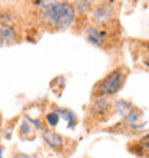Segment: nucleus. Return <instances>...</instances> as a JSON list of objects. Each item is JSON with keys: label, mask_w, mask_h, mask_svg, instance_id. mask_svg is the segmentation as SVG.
Segmentation results:
<instances>
[{"label": "nucleus", "mask_w": 149, "mask_h": 158, "mask_svg": "<svg viewBox=\"0 0 149 158\" xmlns=\"http://www.w3.org/2000/svg\"><path fill=\"white\" fill-rule=\"evenodd\" d=\"M40 7V20L50 30L67 29L74 20V7L67 2H36Z\"/></svg>", "instance_id": "f257e3e1"}, {"label": "nucleus", "mask_w": 149, "mask_h": 158, "mask_svg": "<svg viewBox=\"0 0 149 158\" xmlns=\"http://www.w3.org/2000/svg\"><path fill=\"white\" fill-rule=\"evenodd\" d=\"M126 76H128L126 68H116L115 71H112L109 75H106L103 79H100L99 82L96 83L93 91H92V98L95 99L96 96L102 98V96H109L116 94L122 88Z\"/></svg>", "instance_id": "f03ea898"}, {"label": "nucleus", "mask_w": 149, "mask_h": 158, "mask_svg": "<svg viewBox=\"0 0 149 158\" xmlns=\"http://www.w3.org/2000/svg\"><path fill=\"white\" fill-rule=\"evenodd\" d=\"M85 36H86L87 42L92 43L95 46H99V48H103L105 43H108V32L103 30L102 27H95V26H91L87 27L86 32H85Z\"/></svg>", "instance_id": "7ed1b4c3"}, {"label": "nucleus", "mask_w": 149, "mask_h": 158, "mask_svg": "<svg viewBox=\"0 0 149 158\" xmlns=\"http://www.w3.org/2000/svg\"><path fill=\"white\" fill-rule=\"evenodd\" d=\"M112 104L111 99L106 98V96H102V98H95L93 104L91 105V115H93L95 118H103L109 114V109H111Z\"/></svg>", "instance_id": "20e7f679"}, {"label": "nucleus", "mask_w": 149, "mask_h": 158, "mask_svg": "<svg viewBox=\"0 0 149 158\" xmlns=\"http://www.w3.org/2000/svg\"><path fill=\"white\" fill-rule=\"evenodd\" d=\"M115 16V7L113 3H102L93 10V20L98 23H105L109 22Z\"/></svg>", "instance_id": "39448f33"}, {"label": "nucleus", "mask_w": 149, "mask_h": 158, "mask_svg": "<svg viewBox=\"0 0 149 158\" xmlns=\"http://www.w3.org/2000/svg\"><path fill=\"white\" fill-rule=\"evenodd\" d=\"M42 137H43L45 142L52 150L59 151L65 147V138H63L60 134L56 132V131H53V129H43Z\"/></svg>", "instance_id": "423d86ee"}, {"label": "nucleus", "mask_w": 149, "mask_h": 158, "mask_svg": "<svg viewBox=\"0 0 149 158\" xmlns=\"http://www.w3.org/2000/svg\"><path fill=\"white\" fill-rule=\"evenodd\" d=\"M19 39L17 30L13 25H0V46H9L16 43Z\"/></svg>", "instance_id": "0eeeda50"}, {"label": "nucleus", "mask_w": 149, "mask_h": 158, "mask_svg": "<svg viewBox=\"0 0 149 158\" xmlns=\"http://www.w3.org/2000/svg\"><path fill=\"white\" fill-rule=\"evenodd\" d=\"M142 117V112H141V109H138V108H133L131 109L126 115H125V122H128V124H136L138 121L141 119Z\"/></svg>", "instance_id": "6e6552de"}, {"label": "nucleus", "mask_w": 149, "mask_h": 158, "mask_svg": "<svg viewBox=\"0 0 149 158\" xmlns=\"http://www.w3.org/2000/svg\"><path fill=\"white\" fill-rule=\"evenodd\" d=\"M116 109H118L119 114L126 115V114L132 109V104H131V102H126V101H119V102H116Z\"/></svg>", "instance_id": "1a4fd4ad"}, {"label": "nucleus", "mask_w": 149, "mask_h": 158, "mask_svg": "<svg viewBox=\"0 0 149 158\" xmlns=\"http://www.w3.org/2000/svg\"><path fill=\"white\" fill-rule=\"evenodd\" d=\"M58 114H60V115H63V118L66 121H69V125H73V122H76V115H74L73 112H70L69 109H58L56 111Z\"/></svg>", "instance_id": "9d476101"}, {"label": "nucleus", "mask_w": 149, "mask_h": 158, "mask_svg": "<svg viewBox=\"0 0 149 158\" xmlns=\"http://www.w3.org/2000/svg\"><path fill=\"white\" fill-rule=\"evenodd\" d=\"M46 122L49 127H56L59 122V114L58 112H50L47 114V117H46Z\"/></svg>", "instance_id": "9b49d317"}, {"label": "nucleus", "mask_w": 149, "mask_h": 158, "mask_svg": "<svg viewBox=\"0 0 149 158\" xmlns=\"http://www.w3.org/2000/svg\"><path fill=\"white\" fill-rule=\"evenodd\" d=\"M19 131H20V135H22V137H26V135L29 137V134L32 132L30 124L27 122V121H23V122H22V127H20V129H19Z\"/></svg>", "instance_id": "f8f14e48"}, {"label": "nucleus", "mask_w": 149, "mask_h": 158, "mask_svg": "<svg viewBox=\"0 0 149 158\" xmlns=\"http://www.w3.org/2000/svg\"><path fill=\"white\" fill-rule=\"evenodd\" d=\"M138 145L141 147L143 151H149V134L141 138V141L138 142Z\"/></svg>", "instance_id": "ddd939ff"}, {"label": "nucleus", "mask_w": 149, "mask_h": 158, "mask_svg": "<svg viewBox=\"0 0 149 158\" xmlns=\"http://www.w3.org/2000/svg\"><path fill=\"white\" fill-rule=\"evenodd\" d=\"M13 158H37V157H33V155H29V154H23V152H16L13 155Z\"/></svg>", "instance_id": "4468645a"}, {"label": "nucleus", "mask_w": 149, "mask_h": 158, "mask_svg": "<svg viewBox=\"0 0 149 158\" xmlns=\"http://www.w3.org/2000/svg\"><path fill=\"white\" fill-rule=\"evenodd\" d=\"M0 158H3V147L0 145Z\"/></svg>", "instance_id": "2eb2a0df"}]
</instances>
